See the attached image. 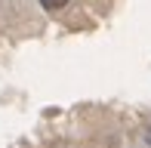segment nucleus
Returning a JSON list of instances; mask_svg holds the SVG:
<instances>
[{
    "label": "nucleus",
    "mask_w": 151,
    "mask_h": 148,
    "mask_svg": "<svg viewBox=\"0 0 151 148\" xmlns=\"http://www.w3.org/2000/svg\"><path fill=\"white\" fill-rule=\"evenodd\" d=\"M40 6L43 9H62V6H68V0H40Z\"/></svg>",
    "instance_id": "1"
},
{
    "label": "nucleus",
    "mask_w": 151,
    "mask_h": 148,
    "mask_svg": "<svg viewBox=\"0 0 151 148\" xmlns=\"http://www.w3.org/2000/svg\"><path fill=\"white\" fill-rule=\"evenodd\" d=\"M145 142L151 145V126H148V130H145Z\"/></svg>",
    "instance_id": "2"
}]
</instances>
